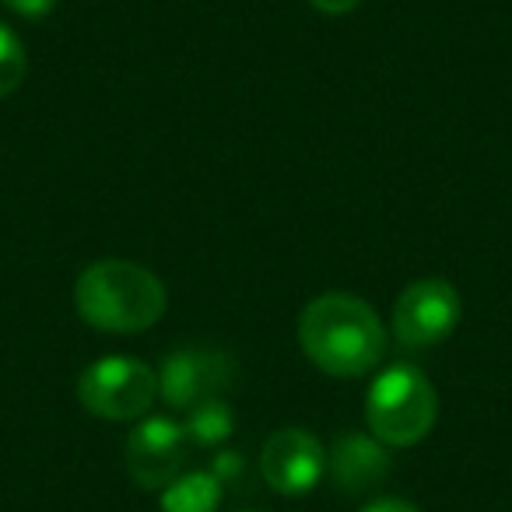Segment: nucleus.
Segmentation results:
<instances>
[{
	"mask_svg": "<svg viewBox=\"0 0 512 512\" xmlns=\"http://www.w3.org/2000/svg\"><path fill=\"white\" fill-rule=\"evenodd\" d=\"M299 341L316 369L341 379L365 376L386 355V330L376 309L341 292L320 295L302 309Z\"/></svg>",
	"mask_w": 512,
	"mask_h": 512,
	"instance_id": "1",
	"label": "nucleus"
},
{
	"mask_svg": "<svg viewBox=\"0 0 512 512\" xmlns=\"http://www.w3.org/2000/svg\"><path fill=\"white\" fill-rule=\"evenodd\" d=\"M81 320L106 334H141L165 313V285L134 260H99L74 288Z\"/></svg>",
	"mask_w": 512,
	"mask_h": 512,
	"instance_id": "2",
	"label": "nucleus"
},
{
	"mask_svg": "<svg viewBox=\"0 0 512 512\" xmlns=\"http://www.w3.org/2000/svg\"><path fill=\"white\" fill-rule=\"evenodd\" d=\"M365 414H369L372 435L383 446L404 449L432 432L439 397H435V386L425 372H418L414 365H393L376 376Z\"/></svg>",
	"mask_w": 512,
	"mask_h": 512,
	"instance_id": "3",
	"label": "nucleus"
},
{
	"mask_svg": "<svg viewBox=\"0 0 512 512\" xmlns=\"http://www.w3.org/2000/svg\"><path fill=\"white\" fill-rule=\"evenodd\" d=\"M158 393L155 372L127 355H109L92 362L78 379V400L88 414L102 421H134L151 407Z\"/></svg>",
	"mask_w": 512,
	"mask_h": 512,
	"instance_id": "4",
	"label": "nucleus"
},
{
	"mask_svg": "<svg viewBox=\"0 0 512 512\" xmlns=\"http://www.w3.org/2000/svg\"><path fill=\"white\" fill-rule=\"evenodd\" d=\"M460 323V292L442 278L411 281L393 302V334L404 348H432Z\"/></svg>",
	"mask_w": 512,
	"mask_h": 512,
	"instance_id": "5",
	"label": "nucleus"
},
{
	"mask_svg": "<svg viewBox=\"0 0 512 512\" xmlns=\"http://www.w3.org/2000/svg\"><path fill=\"white\" fill-rule=\"evenodd\" d=\"M327 453L306 428H278L260 449V477L278 495H306L320 484Z\"/></svg>",
	"mask_w": 512,
	"mask_h": 512,
	"instance_id": "6",
	"label": "nucleus"
},
{
	"mask_svg": "<svg viewBox=\"0 0 512 512\" xmlns=\"http://www.w3.org/2000/svg\"><path fill=\"white\" fill-rule=\"evenodd\" d=\"M235 362L214 348H183L162 362L158 393L172 411H190L200 400H211L232 383Z\"/></svg>",
	"mask_w": 512,
	"mask_h": 512,
	"instance_id": "7",
	"label": "nucleus"
},
{
	"mask_svg": "<svg viewBox=\"0 0 512 512\" xmlns=\"http://www.w3.org/2000/svg\"><path fill=\"white\" fill-rule=\"evenodd\" d=\"M190 435L172 418H144L127 439V470L137 488L158 491L172 484L183 470Z\"/></svg>",
	"mask_w": 512,
	"mask_h": 512,
	"instance_id": "8",
	"label": "nucleus"
},
{
	"mask_svg": "<svg viewBox=\"0 0 512 512\" xmlns=\"http://www.w3.org/2000/svg\"><path fill=\"white\" fill-rule=\"evenodd\" d=\"M330 474H334L337 488L348 491V495H358V491L383 484V477L390 474V456L369 435L351 432L344 439H337L334 453H330Z\"/></svg>",
	"mask_w": 512,
	"mask_h": 512,
	"instance_id": "9",
	"label": "nucleus"
},
{
	"mask_svg": "<svg viewBox=\"0 0 512 512\" xmlns=\"http://www.w3.org/2000/svg\"><path fill=\"white\" fill-rule=\"evenodd\" d=\"M221 495H225V488L211 470L179 474L176 481L162 488V512H218Z\"/></svg>",
	"mask_w": 512,
	"mask_h": 512,
	"instance_id": "10",
	"label": "nucleus"
},
{
	"mask_svg": "<svg viewBox=\"0 0 512 512\" xmlns=\"http://www.w3.org/2000/svg\"><path fill=\"white\" fill-rule=\"evenodd\" d=\"M235 432V411L221 397L200 400L197 407H190V421H186V435L190 442L200 446H218Z\"/></svg>",
	"mask_w": 512,
	"mask_h": 512,
	"instance_id": "11",
	"label": "nucleus"
},
{
	"mask_svg": "<svg viewBox=\"0 0 512 512\" xmlns=\"http://www.w3.org/2000/svg\"><path fill=\"white\" fill-rule=\"evenodd\" d=\"M25 74H29V57L25 46L8 25H0V99H8L22 88Z\"/></svg>",
	"mask_w": 512,
	"mask_h": 512,
	"instance_id": "12",
	"label": "nucleus"
},
{
	"mask_svg": "<svg viewBox=\"0 0 512 512\" xmlns=\"http://www.w3.org/2000/svg\"><path fill=\"white\" fill-rule=\"evenodd\" d=\"M4 4L22 18H46L57 8V0H4Z\"/></svg>",
	"mask_w": 512,
	"mask_h": 512,
	"instance_id": "13",
	"label": "nucleus"
},
{
	"mask_svg": "<svg viewBox=\"0 0 512 512\" xmlns=\"http://www.w3.org/2000/svg\"><path fill=\"white\" fill-rule=\"evenodd\" d=\"M316 11H323V15H351V11L362 4V0H309Z\"/></svg>",
	"mask_w": 512,
	"mask_h": 512,
	"instance_id": "14",
	"label": "nucleus"
},
{
	"mask_svg": "<svg viewBox=\"0 0 512 512\" xmlns=\"http://www.w3.org/2000/svg\"><path fill=\"white\" fill-rule=\"evenodd\" d=\"M365 512H418L411 502H404V498H379V502H372Z\"/></svg>",
	"mask_w": 512,
	"mask_h": 512,
	"instance_id": "15",
	"label": "nucleus"
}]
</instances>
